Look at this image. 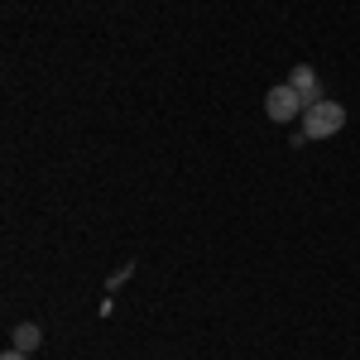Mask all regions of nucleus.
Returning <instances> with one entry per match:
<instances>
[{
    "label": "nucleus",
    "instance_id": "f257e3e1",
    "mask_svg": "<svg viewBox=\"0 0 360 360\" xmlns=\"http://www.w3.org/2000/svg\"><path fill=\"white\" fill-rule=\"evenodd\" d=\"M341 125H346V106L332 101V96H322L317 106L303 111V139H332Z\"/></svg>",
    "mask_w": 360,
    "mask_h": 360
},
{
    "label": "nucleus",
    "instance_id": "f03ea898",
    "mask_svg": "<svg viewBox=\"0 0 360 360\" xmlns=\"http://www.w3.org/2000/svg\"><path fill=\"white\" fill-rule=\"evenodd\" d=\"M303 111H307L303 96H298L288 82H278V86L264 91V115H269V120H293V115H303Z\"/></svg>",
    "mask_w": 360,
    "mask_h": 360
},
{
    "label": "nucleus",
    "instance_id": "7ed1b4c3",
    "mask_svg": "<svg viewBox=\"0 0 360 360\" xmlns=\"http://www.w3.org/2000/svg\"><path fill=\"white\" fill-rule=\"evenodd\" d=\"M288 86L303 96V106H317L322 101V82H317V68H307V63H298L293 72H288Z\"/></svg>",
    "mask_w": 360,
    "mask_h": 360
},
{
    "label": "nucleus",
    "instance_id": "20e7f679",
    "mask_svg": "<svg viewBox=\"0 0 360 360\" xmlns=\"http://www.w3.org/2000/svg\"><path fill=\"white\" fill-rule=\"evenodd\" d=\"M10 341H15V351H34V346H39V341H44V332H39V327H34V322H20V327H15V332H10Z\"/></svg>",
    "mask_w": 360,
    "mask_h": 360
},
{
    "label": "nucleus",
    "instance_id": "39448f33",
    "mask_svg": "<svg viewBox=\"0 0 360 360\" xmlns=\"http://www.w3.org/2000/svg\"><path fill=\"white\" fill-rule=\"evenodd\" d=\"M0 360H29V356H25V351H15V346H10V351H5Z\"/></svg>",
    "mask_w": 360,
    "mask_h": 360
}]
</instances>
